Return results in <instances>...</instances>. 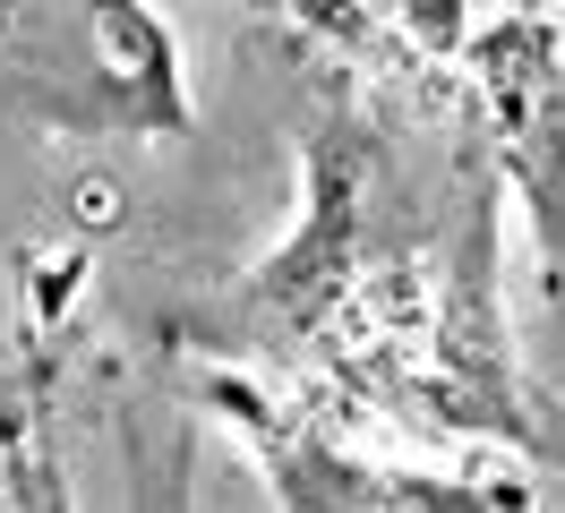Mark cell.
<instances>
[{
	"instance_id": "1",
	"label": "cell",
	"mask_w": 565,
	"mask_h": 513,
	"mask_svg": "<svg viewBox=\"0 0 565 513\" xmlns=\"http://www.w3.org/2000/svg\"><path fill=\"white\" fill-rule=\"evenodd\" d=\"M0 111L61 137H180L189 61L146 0H0Z\"/></svg>"
}]
</instances>
